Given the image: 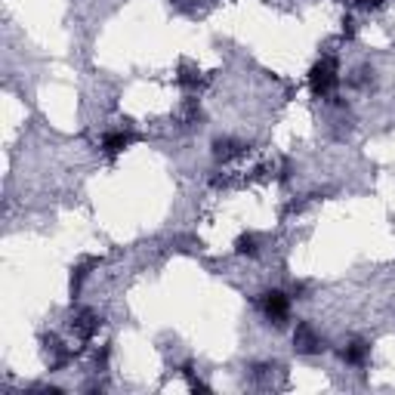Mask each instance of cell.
Wrapping results in <instances>:
<instances>
[{
    "mask_svg": "<svg viewBox=\"0 0 395 395\" xmlns=\"http://www.w3.org/2000/svg\"><path fill=\"white\" fill-rule=\"evenodd\" d=\"M309 86L318 99H331L339 86V71H337V62L327 56V59L315 62L312 71H309Z\"/></svg>",
    "mask_w": 395,
    "mask_h": 395,
    "instance_id": "obj_1",
    "label": "cell"
},
{
    "mask_svg": "<svg viewBox=\"0 0 395 395\" xmlns=\"http://www.w3.org/2000/svg\"><path fill=\"white\" fill-rule=\"evenodd\" d=\"M259 309L275 327H284L290 312V296L284 290H265V294H259Z\"/></svg>",
    "mask_w": 395,
    "mask_h": 395,
    "instance_id": "obj_2",
    "label": "cell"
},
{
    "mask_svg": "<svg viewBox=\"0 0 395 395\" xmlns=\"http://www.w3.org/2000/svg\"><path fill=\"white\" fill-rule=\"evenodd\" d=\"M294 349L300 352V355H318V352L324 349V339H321V333L315 331L309 321H300L294 331Z\"/></svg>",
    "mask_w": 395,
    "mask_h": 395,
    "instance_id": "obj_3",
    "label": "cell"
},
{
    "mask_svg": "<svg viewBox=\"0 0 395 395\" xmlns=\"http://www.w3.org/2000/svg\"><path fill=\"white\" fill-rule=\"evenodd\" d=\"M99 327H102V318H99L96 312H90V309H84V312H77L71 318V331L77 333L80 339H93Z\"/></svg>",
    "mask_w": 395,
    "mask_h": 395,
    "instance_id": "obj_4",
    "label": "cell"
},
{
    "mask_svg": "<svg viewBox=\"0 0 395 395\" xmlns=\"http://www.w3.org/2000/svg\"><path fill=\"white\" fill-rule=\"evenodd\" d=\"M43 346H47V358H49V368H65L71 361V352L59 343L56 337H43Z\"/></svg>",
    "mask_w": 395,
    "mask_h": 395,
    "instance_id": "obj_5",
    "label": "cell"
},
{
    "mask_svg": "<svg viewBox=\"0 0 395 395\" xmlns=\"http://www.w3.org/2000/svg\"><path fill=\"white\" fill-rule=\"evenodd\" d=\"M368 355H370V346L364 343V339H352V343L346 346L343 352H339V358H343L346 364H355V368L368 361Z\"/></svg>",
    "mask_w": 395,
    "mask_h": 395,
    "instance_id": "obj_6",
    "label": "cell"
},
{
    "mask_svg": "<svg viewBox=\"0 0 395 395\" xmlns=\"http://www.w3.org/2000/svg\"><path fill=\"white\" fill-rule=\"evenodd\" d=\"M130 142H133V136H130V133H105L102 136V152L105 154H121Z\"/></svg>",
    "mask_w": 395,
    "mask_h": 395,
    "instance_id": "obj_7",
    "label": "cell"
},
{
    "mask_svg": "<svg viewBox=\"0 0 395 395\" xmlns=\"http://www.w3.org/2000/svg\"><path fill=\"white\" fill-rule=\"evenodd\" d=\"M96 265H99V259H93V256L84 259L80 265H74V269H71V296L80 294V287H84V278L90 275V269H96Z\"/></svg>",
    "mask_w": 395,
    "mask_h": 395,
    "instance_id": "obj_8",
    "label": "cell"
},
{
    "mask_svg": "<svg viewBox=\"0 0 395 395\" xmlns=\"http://www.w3.org/2000/svg\"><path fill=\"white\" fill-rule=\"evenodd\" d=\"M241 142H235V139H216L213 142V158L216 160H232L235 154H241Z\"/></svg>",
    "mask_w": 395,
    "mask_h": 395,
    "instance_id": "obj_9",
    "label": "cell"
},
{
    "mask_svg": "<svg viewBox=\"0 0 395 395\" xmlns=\"http://www.w3.org/2000/svg\"><path fill=\"white\" fill-rule=\"evenodd\" d=\"M235 253H238V256H256L259 253L256 235H238V238H235Z\"/></svg>",
    "mask_w": 395,
    "mask_h": 395,
    "instance_id": "obj_10",
    "label": "cell"
},
{
    "mask_svg": "<svg viewBox=\"0 0 395 395\" xmlns=\"http://www.w3.org/2000/svg\"><path fill=\"white\" fill-rule=\"evenodd\" d=\"M368 80H374V68L361 65V68H358V71H355V77H349V84H352V86H364V84H368Z\"/></svg>",
    "mask_w": 395,
    "mask_h": 395,
    "instance_id": "obj_11",
    "label": "cell"
},
{
    "mask_svg": "<svg viewBox=\"0 0 395 395\" xmlns=\"http://www.w3.org/2000/svg\"><path fill=\"white\" fill-rule=\"evenodd\" d=\"M358 3H361L364 10H376V6H383L386 0H358Z\"/></svg>",
    "mask_w": 395,
    "mask_h": 395,
    "instance_id": "obj_12",
    "label": "cell"
}]
</instances>
